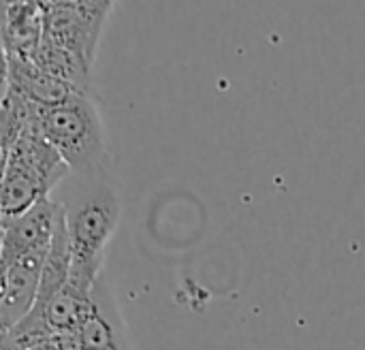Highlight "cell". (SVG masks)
I'll list each match as a JSON object with an SVG mask.
<instances>
[{
    "label": "cell",
    "mask_w": 365,
    "mask_h": 350,
    "mask_svg": "<svg viewBox=\"0 0 365 350\" xmlns=\"http://www.w3.org/2000/svg\"><path fill=\"white\" fill-rule=\"evenodd\" d=\"M30 60L34 64H38L43 71H47L49 75H53L56 79L68 83L73 90L88 94L92 64L86 62L83 58H79L77 53H73L68 49H62V47H58V45L43 38L41 47L36 49V53Z\"/></svg>",
    "instance_id": "30bf717a"
},
{
    "label": "cell",
    "mask_w": 365,
    "mask_h": 350,
    "mask_svg": "<svg viewBox=\"0 0 365 350\" xmlns=\"http://www.w3.org/2000/svg\"><path fill=\"white\" fill-rule=\"evenodd\" d=\"M4 83L34 105L51 107L77 92L28 58H4Z\"/></svg>",
    "instance_id": "ba28073f"
},
{
    "label": "cell",
    "mask_w": 365,
    "mask_h": 350,
    "mask_svg": "<svg viewBox=\"0 0 365 350\" xmlns=\"http://www.w3.org/2000/svg\"><path fill=\"white\" fill-rule=\"evenodd\" d=\"M36 4L41 6V11H51L58 6H66V4H75V0H36Z\"/></svg>",
    "instance_id": "4fadbf2b"
},
{
    "label": "cell",
    "mask_w": 365,
    "mask_h": 350,
    "mask_svg": "<svg viewBox=\"0 0 365 350\" xmlns=\"http://www.w3.org/2000/svg\"><path fill=\"white\" fill-rule=\"evenodd\" d=\"M43 43V11L36 2L4 4V58H32Z\"/></svg>",
    "instance_id": "9c48e42d"
},
{
    "label": "cell",
    "mask_w": 365,
    "mask_h": 350,
    "mask_svg": "<svg viewBox=\"0 0 365 350\" xmlns=\"http://www.w3.org/2000/svg\"><path fill=\"white\" fill-rule=\"evenodd\" d=\"M73 175H77L79 182L71 188L68 201H60L64 207L73 261L103 265L105 248L120 227V199L105 182H86V173Z\"/></svg>",
    "instance_id": "7a4b0ae2"
},
{
    "label": "cell",
    "mask_w": 365,
    "mask_h": 350,
    "mask_svg": "<svg viewBox=\"0 0 365 350\" xmlns=\"http://www.w3.org/2000/svg\"><path fill=\"white\" fill-rule=\"evenodd\" d=\"M101 36L103 30L88 21V17L75 4L58 6L43 13V38L77 53L90 64H94Z\"/></svg>",
    "instance_id": "8992f818"
},
{
    "label": "cell",
    "mask_w": 365,
    "mask_h": 350,
    "mask_svg": "<svg viewBox=\"0 0 365 350\" xmlns=\"http://www.w3.org/2000/svg\"><path fill=\"white\" fill-rule=\"evenodd\" d=\"M32 122L58 150L71 173H88L101 165L105 152V126L88 94L75 92L51 107L34 105Z\"/></svg>",
    "instance_id": "6da1fadb"
},
{
    "label": "cell",
    "mask_w": 365,
    "mask_h": 350,
    "mask_svg": "<svg viewBox=\"0 0 365 350\" xmlns=\"http://www.w3.org/2000/svg\"><path fill=\"white\" fill-rule=\"evenodd\" d=\"M115 2L118 0H75V6L88 17V21H92L98 30H103Z\"/></svg>",
    "instance_id": "7c38bea8"
},
{
    "label": "cell",
    "mask_w": 365,
    "mask_h": 350,
    "mask_svg": "<svg viewBox=\"0 0 365 350\" xmlns=\"http://www.w3.org/2000/svg\"><path fill=\"white\" fill-rule=\"evenodd\" d=\"M62 216V205L58 199L47 197L38 201L28 212L0 218L2 240H0V263L2 267L34 254H47L58 222Z\"/></svg>",
    "instance_id": "3957f363"
},
{
    "label": "cell",
    "mask_w": 365,
    "mask_h": 350,
    "mask_svg": "<svg viewBox=\"0 0 365 350\" xmlns=\"http://www.w3.org/2000/svg\"><path fill=\"white\" fill-rule=\"evenodd\" d=\"M34 120V103L26 101L21 94H17L13 88L4 83V96H2V154L13 148V143L24 135V130Z\"/></svg>",
    "instance_id": "8fae6325"
},
{
    "label": "cell",
    "mask_w": 365,
    "mask_h": 350,
    "mask_svg": "<svg viewBox=\"0 0 365 350\" xmlns=\"http://www.w3.org/2000/svg\"><path fill=\"white\" fill-rule=\"evenodd\" d=\"M47 254L26 257L2 267V295H0V331L19 325L36 306L41 291V276Z\"/></svg>",
    "instance_id": "5b68a950"
},
{
    "label": "cell",
    "mask_w": 365,
    "mask_h": 350,
    "mask_svg": "<svg viewBox=\"0 0 365 350\" xmlns=\"http://www.w3.org/2000/svg\"><path fill=\"white\" fill-rule=\"evenodd\" d=\"M60 340L68 350H126L120 306L103 274L92 289L88 316L77 331L60 336Z\"/></svg>",
    "instance_id": "277c9868"
},
{
    "label": "cell",
    "mask_w": 365,
    "mask_h": 350,
    "mask_svg": "<svg viewBox=\"0 0 365 350\" xmlns=\"http://www.w3.org/2000/svg\"><path fill=\"white\" fill-rule=\"evenodd\" d=\"M2 186H0V218H13L38 201L51 197V188L45 177L24 158L19 156H2Z\"/></svg>",
    "instance_id": "52a82bcc"
}]
</instances>
